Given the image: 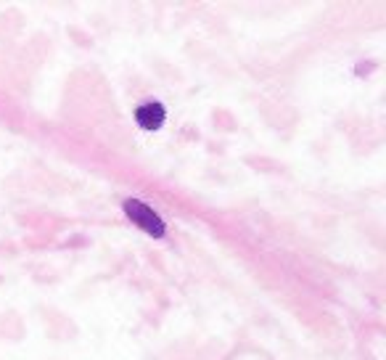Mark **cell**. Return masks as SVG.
I'll return each instance as SVG.
<instances>
[{
  "label": "cell",
  "mask_w": 386,
  "mask_h": 360,
  "mask_svg": "<svg viewBox=\"0 0 386 360\" xmlns=\"http://www.w3.org/2000/svg\"><path fill=\"white\" fill-rule=\"evenodd\" d=\"M122 207H124V215L130 217L138 228H143L148 236H154V239H162V236H164V230H167L164 220H162L148 205L138 202V199H124V205Z\"/></svg>",
  "instance_id": "obj_1"
},
{
  "label": "cell",
  "mask_w": 386,
  "mask_h": 360,
  "mask_svg": "<svg viewBox=\"0 0 386 360\" xmlns=\"http://www.w3.org/2000/svg\"><path fill=\"white\" fill-rule=\"evenodd\" d=\"M135 120H138V125H141L143 130H159V127L164 125V120H167V111H164V106L157 104V101H148L143 106H138Z\"/></svg>",
  "instance_id": "obj_2"
}]
</instances>
